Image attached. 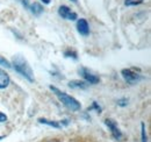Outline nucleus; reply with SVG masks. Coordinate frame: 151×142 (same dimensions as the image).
<instances>
[{
	"instance_id": "obj_1",
	"label": "nucleus",
	"mask_w": 151,
	"mask_h": 142,
	"mask_svg": "<svg viewBox=\"0 0 151 142\" xmlns=\"http://www.w3.org/2000/svg\"><path fill=\"white\" fill-rule=\"evenodd\" d=\"M12 68L17 71L18 73H20L22 77H24L28 82L33 83L35 80V77H34V71L32 69V67L29 65L28 61L21 56V55H15L12 59Z\"/></svg>"
},
{
	"instance_id": "obj_2",
	"label": "nucleus",
	"mask_w": 151,
	"mask_h": 142,
	"mask_svg": "<svg viewBox=\"0 0 151 142\" xmlns=\"http://www.w3.org/2000/svg\"><path fill=\"white\" fill-rule=\"evenodd\" d=\"M49 89L52 91V93H55V96L58 98V100H59L64 106L66 107L68 109H70V111H72V112H77V111H79V109L81 108L80 103H79L76 98L71 97L70 94H68V93L60 91L59 89H57L56 86H52V85H50Z\"/></svg>"
},
{
	"instance_id": "obj_3",
	"label": "nucleus",
	"mask_w": 151,
	"mask_h": 142,
	"mask_svg": "<svg viewBox=\"0 0 151 142\" xmlns=\"http://www.w3.org/2000/svg\"><path fill=\"white\" fill-rule=\"evenodd\" d=\"M121 76H122V78H123L128 84H130V85H136V84H138L141 80H143V77H142L139 73L135 72L132 69H122V70H121Z\"/></svg>"
},
{
	"instance_id": "obj_4",
	"label": "nucleus",
	"mask_w": 151,
	"mask_h": 142,
	"mask_svg": "<svg viewBox=\"0 0 151 142\" xmlns=\"http://www.w3.org/2000/svg\"><path fill=\"white\" fill-rule=\"evenodd\" d=\"M58 15L62 19L69 20V21H76L78 19V14L76 12H72L70 9V7H68L66 5H62L58 7Z\"/></svg>"
},
{
	"instance_id": "obj_5",
	"label": "nucleus",
	"mask_w": 151,
	"mask_h": 142,
	"mask_svg": "<svg viewBox=\"0 0 151 142\" xmlns=\"http://www.w3.org/2000/svg\"><path fill=\"white\" fill-rule=\"evenodd\" d=\"M79 75L85 79V82H87V83L91 84V85H95V84H98V83L100 82V78H99L96 75H93L88 69H86V68H84V67H81V68L79 69Z\"/></svg>"
},
{
	"instance_id": "obj_6",
	"label": "nucleus",
	"mask_w": 151,
	"mask_h": 142,
	"mask_svg": "<svg viewBox=\"0 0 151 142\" xmlns=\"http://www.w3.org/2000/svg\"><path fill=\"white\" fill-rule=\"evenodd\" d=\"M105 125L108 127V129H109L111 133H112V136H113L115 140H121V138H122V132L120 130L117 124L114 121L113 119H106V120H105Z\"/></svg>"
},
{
	"instance_id": "obj_7",
	"label": "nucleus",
	"mask_w": 151,
	"mask_h": 142,
	"mask_svg": "<svg viewBox=\"0 0 151 142\" xmlns=\"http://www.w3.org/2000/svg\"><path fill=\"white\" fill-rule=\"evenodd\" d=\"M77 30L80 35L83 36L90 35V26H88V22H87L86 19H77Z\"/></svg>"
},
{
	"instance_id": "obj_8",
	"label": "nucleus",
	"mask_w": 151,
	"mask_h": 142,
	"mask_svg": "<svg viewBox=\"0 0 151 142\" xmlns=\"http://www.w3.org/2000/svg\"><path fill=\"white\" fill-rule=\"evenodd\" d=\"M11 84V77L9 75L0 68V90H4L6 89L8 85Z\"/></svg>"
},
{
	"instance_id": "obj_9",
	"label": "nucleus",
	"mask_w": 151,
	"mask_h": 142,
	"mask_svg": "<svg viewBox=\"0 0 151 142\" xmlns=\"http://www.w3.org/2000/svg\"><path fill=\"white\" fill-rule=\"evenodd\" d=\"M88 83L84 82V80H71L69 82V88L70 89H80V90H86L88 88Z\"/></svg>"
},
{
	"instance_id": "obj_10",
	"label": "nucleus",
	"mask_w": 151,
	"mask_h": 142,
	"mask_svg": "<svg viewBox=\"0 0 151 142\" xmlns=\"http://www.w3.org/2000/svg\"><path fill=\"white\" fill-rule=\"evenodd\" d=\"M32 14H34L35 17H40L42 13H43V6L40 4V2H33L29 5V8Z\"/></svg>"
},
{
	"instance_id": "obj_11",
	"label": "nucleus",
	"mask_w": 151,
	"mask_h": 142,
	"mask_svg": "<svg viewBox=\"0 0 151 142\" xmlns=\"http://www.w3.org/2000/svg\"><path fill=\"white\" fill-rule=\"evenodd\" d=\"M38 122L42 125H47V126H50V127H54V128H57V129H60L63 126L60 125L59 121H55V120H48L45 118H40L38 119Z\"/></svg>"
},
{
	"instance_id": "obj_12",
	"label": "nucleus",
	"mask_w": 151,
	"mask_h": 142,
	"mask_svg": "<svg viewBox=\"0 0 151 142\" xmlns=\"http://www.w3.org/2000/svg\"><path fill=\"white\" fill-rule=\"evenodd\" d=\"M64 57H66V58H72V59H78V54L76 53L75 50L68 49V50L64 51Z\"/></svg>"
},
{
	"instance_id": "obj_13",
	"label": "nucleus",
	"mask_w": 151,
	"mask_h": 142,
	"mask_svg": "<svg viewBox=\"0 0 151 142\" xmlns=\"http://www.w3.org/2000/svg\"><path fill=\"white\" fill-rule=\"evenodd\" d=\"M144 0H124V5L130 7V6H138L141 4H143Z\"/></svg>"
},
{
	"instance_id": "obj_14",
	"label": "nucleus",
	"mask_w": 151,
	"mask_h": 142,
	"mask_svg": "<svg viewBox=\"0 0 151 142\" xmlns=\"http://www.w3.org/2000/svg\"><path fill=\"white\" fill-rule=\"evenodd\" d=\"M141 136H142V142H148V136H147L145 124H144V122L141 124Z\"/></svg>"
},
{
	"instance_id": "obj_15",
	"label": "nucleus",
	"mask_w": 151,
	"mask_h": 142,
	"mask_svg": "<svg viewBox=\"0 0 151 142\" xmlns=\"http://www.w3.org/2000/svg\"><path fill=\"white\" fill-rule=\"evenodd\" d=\"M0 65L5 67V68H7V69H11V68H12L11 62H9L8 59H6L5 57H2V56H0Z\"/></svg>"
},
{
	"instance_id": "obj_16",
	"label": "nucleus",
	"mask_w": 151,
	"mask_h": 142,
	"mask_svg": "<svg viewBox=\"0 0 151 142\" xmlns=\"http://www.w3.org/2000/svg\"><path fill=\"white\" fill-rule=\"evenodd\" d=\"M92 109H95L98 113H101V111H102L101 107L98 105L96 101H93V103H92V106H90L88 108H87V112H90V111H92Z\"/></svg>"
},
{
	"instance_id": "obj_17",
	"label": "nucleus",
	"mask_w": 151,
	"mask_h": 142,
	"mask_svg": "<svg viewBox=\"0 0 151 142\" xmlns=\"http://www.w3.org/2000/svg\"><path fill=\"white\" fill-rule=\"evenodd\" d=\"M128 101H129V99H127V98H121V99L117 100V105L121 107H126L128 105Z\"/></svg>"
},
{
	"instance_id": "obj_18",
	"label": "nucleus",
	"mask_w": 151,
	"mask_h": 142,
	"mask_svg": "<svg viewBox=\"0 0 151 142\" xmlns=\"http://www.w3.org/2000/svg\"><path fill=\"white\" fill-rule=\"evenodd\" d=\"M7 115L5 114V113H2V112H0V124H2V122H6L7 121Z\"/></svg>"
},
{
	"instance_id": "obj_19",
	"label": "nucleus",
	"mask_w": 151,
	"mask_h": 142,
	"mask_svg": "<svg viewBox=\"0 0 151 142\" xmlns=\"http://www.w3.org/2000/svg\"><path fill=\"white\" fill-rule=\"evenodd\" d=\"M18 1H20V2L22 4V6H23L26 9H28V8H29V5H30V4H29V1H28V0H18Z\"/></svg>"
},
{
	"instance_id": "obj_20",
	"label": "nucleus",
	"mask_w": 151,
	"mask_h": 142,
	"mask_svg": "<svg viewBox=\"0 0 151 142\" xmlns=\"http://www.w3.org/2000/svg\"><path fill=\"white\" fill-rule=\"evenodd\" d=\"M40 1H41V2H43L44 5H49V4L51 2V0H40Z\"/></svg>"
},
{
	"instance_id": "obj_21",
	"label": "nucleus",
	"mask_w": 151,
	"mask_h": 142,
	"mask_svg": "<svg viewBox=\"0 0 151 142\" xmlns=\"http://www.w3.org/2000/svg\"><path fill=\"white\" fill-rule=\"evenodd\" d=\"M49 142H59V141H57V140H51V141H49Z\"/></svg>"
},
{
	"instance_id": "obj_22",
	"label": "nucleus",
	"mask_w": 151,
	"mask_h": 142,
	"mask_svg": "<svg viewBox=\"0 0 151 142\" xmlns=\"http://www.w3.org/2000/svg\"><path fill=\"white\" fill-rule=\"evenodd\" d=\"M70 1H72V2H75V4H76V2L78 1V0H70Z\"/></svg>"
},
{
	"instance_id": "obj_23",
	"label": "nucleus",
	"mask_w": 151,
	"mask_h": 142,
	"mask_svg": "<svg viewBox=\"0 0 151 142\" xmlns=\"http://www.w3.org/2000/svg\"><path fill=\"white\" fill-rule=\"evenodd\" d=\"M4 139V136H0V140H2Z\"/></svg>"
}]
</instances>
